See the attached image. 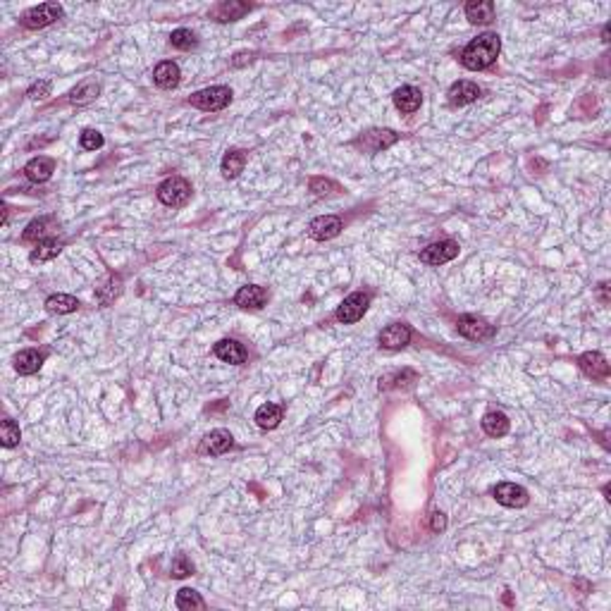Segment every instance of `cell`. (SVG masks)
Here are the masks:
<instances>
[{
	"label": "cell",
	"instance_id": "cell-32",
	"mask_svg": "<svg viewBox=\"0 0 611 611\" xmlns=\"http://www.w3.org/2000/svg\"><path fill=\"white\" fill-rule=\"evenodd\" d=\"M170 43H172V48H177V51H191V48H196V33L191 29H174L170 33Z\"/></svg>",
	"mask_w": 611,
	"mask_h": 611
},
{
	"label": "cell",
	"instance_id": "cell-22",
	"mask_svg": "<svg viewBox=\"0 0 611 611\" xmlns=\"http://www.w3.org/2000/svg\"><path fill=\"white\" fill-rule=\"evenodd\" d=\"M466 17L471 24H489L494 19V3L492 0H471L466 5Z\"/></svg>",
	"mask_w": 611,
	"mask_h": 611
},
{
	"label": "cell",
	"instance_id": "cell-18",
	"mask_svg": "<svg viewBox=\"0 0 611 611\" xmlns=\"http://www.w3.org/2000/svg\"><path fill=\"white\" fill-rule=\"evenodd\" d=\"M392 98H394V105H397L401 112H406V115L415 112L423 103V93L420 89H415V86H401V89L394 91Z\"/></svg>",
	"mask_w": 611,
	"mask_h": 611
},
{
	"label": "cell",
	"instance_id": "cell-21",
	"mask_svg": "<svg viewBox=\"0 0 611 611\" xmlns=\"http://www.w3.org/2000/svg\"><path fill=\"white\" fill-rule=\"evenodd\" d=\"M46 356L38 351V349H24L15 356V371L19 375H33L38 373V368L43 366Z\"/></svg>",
	"mask_w": 611,
	"mask_h": 611
},
{
	"label": "cell",
	"instance_id": "cell-38",
	"mask_svg": "<svg viewBox=\"0 0 611 611\" xmlns=\"http://www.w3.org/2000/svg\"><path fill=\"white\" fill-rule=\"evenodd\" d=\"M430 528H432V533H440V530L447 528V519L442 511H435L432 514V521H430Z\"/></svg>",
	"mask_w": 611,
	"mask_h": 611
},
{
	"label": "cell",
	"instance_id": "cell-27",
	"mask_svg": "<svg viewBox=\"0 0 611 611\" xmlns=\"http://www.w3.org/2000/svg\"><path fill=\"white\" fill-rule=\"evenodd\" d=\"M63 251V241L60 239H41L36 244V248L31 251V263H43V260L55 258L58 253Z\"/></svg>",
	"mask_w": 611,
	"mask_h": 611
},
{
	"label": "cell",
	"instance_id": "cell-3",
	"mask_svg": "<svg viewBox=\"0 0 611 611\" xmlns=\"http://www.w3.org/2000/svg\"><path fill=\"white\" fill-rule=\"evenodd\" d=\"M158 198L160 203L179 208L191 198V184L182 177H167L163 184L158 186Z\"/></svg>",
	"mask_w": 611,
	"mask_h": 611
},
{
	"label": "cell",
	"instance_id": "cell-26",
	"mask_svg": "<svg viewBox=\"0 0 611 611\" xmlns=\"http://www.w3.org/2000/svg\"><path fill=\"white\" fill-rule=\"evenodd\" d=\"M244 165H246V153L234 149V151H227L225 158H223V174L227 179H237L241 172H244Z\"/></svg>",
	"mask_w": 611,
	"mask_h": 611
},
{
	"label": "cell",
	"instance_id": "cell-34",
	"mask_svg": "<svg viewBox=\"0 0 611 611\" xmlns=\"http://www.w3.org/2000/svg\"><path fill=\"white\" fill-rule=\"evenodd\" d=\"M311 191L315 196H332V193L339 191V184H334L332 179H325V177H313L311 179Z\"/></svg>",
	"mask_w": 611,
	"mask_h": 611
},
{
	"label": "cell",
	"instance_id": "cell-39",
	"mask_svg": "<svg viewBox=\"0 0 611 611\" xmlns=\"http://www.w3.org/2000/svg\"><path fill=\"white\" fill-rule=\"evenodd\" d=\"M408 375H415V373H411V371H404L401 375H394V380H404V378H408ZM392 378H385V380H380V389H389V387H397V385H401V382H389Z\"/></svg>",
	"mask_w": 611,
	"mask_h": 611
},
{
	"label": "cell",
	"instance_id": "cell-23",
	"mask_svg": "<svg viewBox=\"0 0 611 611\" xmlns=\"http://www.w3.org/2000/svg\"><path fill=\"white\" fill-rule=\"evenodd\" d=\"M482 430L489 437H504L509 432V418L501 411H489L482 415Z\"/></svg>",
	"mask_w": 611,
	"mask_h": 611
},
{
	"label": "cell",
	"instance_id": "cell-28",
	"mask_svg": "<svg viewBox=\"0 0 611 611\" xmlns=\"http://www.w3.org/2000/svg\"><path fill=\"white\" fill-rule=\"evenodd\" d=\"M282 420V406L277 404H263L256 411V423L263 430H275Z\"/></svg>",
	"mask_w": 611,
	"mask_h": 611
},
{
	"label": "cell",
	"instance_id": "cell-35",
	"mask_svg": "<svg viewBox=\"0 0 611 611\" xmlns=\"http://www.w3.org/2000/svg\"><path fill=\"white\" fill-rule=\"evenodd\" d=\"M170 573H172V578H186V575L193 573V563L186 559L184 554H177V556L172 559Z\"/></svg>",
	"mask_w": 611,
	"mask_h": 611
},
{
	"label": "cell",
	"instance_id": "cell-19",
	"mask_svg": "<svg viewBox=\"0 0 611 611\" xmlns=\"http://www.w3.org/2000/svg\"><path fill=\"white\" fill-rule=\"evenodd\" d=\"M267 301V292L258 285H246L234 294V304L241 308H263Z\"/></svg>",
	"mask_w": 611,
	"mask_h": 611
},
{
	"label": "cell",
	"instance_id": "cell-33",
	"mask_svg": "<svg viewBox=\"0 0 611 611\" xmlns=\"http://www.w3.org/2000/svg\"><path fill=\"white\" fill-rule=\"evenodd\" d=\"M51 223H53L51 218H38V220H33V223H29V227H26V230H24L22 239H24V241H38V239H46V232H48Z\"/></svg>",
	"mask_w": 611,
	"mask_h": 611
},
{
	"label": "cell",
	"instance_id": "cell-16",
	"mask_svg": "<svg viewBox=\"0 0 611 611\" xmlns=\"http://www.w3.org/2000/svg\"><path fill=\"white\" fill-rule=\"evenodd\" d=\"M53 170H55V160L46 158V156H38V158H31L29 163L24 165V174L26 179H31V182L36 184H43L51 179Z\"/></svg>",
	"mask_w": 611,
	"mask_h": 611
},
{
	"label": "cell",
	"instance_id": "cell-14",
	"mask_svg": "<svg viewBox=\"0 0 611 611\" xmlns=\"http://www.w3.org/2000/svg\"><path fill=\"white\" fill-rule=\"evenodd\" d=\"M213 351L223 363H232V366H241L248 358L244 344H239L237 339H220Z\"/></svg>",
	"mask_w": 611,
	"mask_h": 611
},
{
	"label": "cell",
	"instance_id": "cell-17",
	"mask_svg": "<svg viewBox=\"0 0 611 611\" xmlns=\"http://www.w3.org/2000/svg\"><path fill=\"white\" fill-rule=\"evenodd\" d=\"M447 96H449V103L452 105H468V103H473V100L480 98V86L461 79V82L452 84V89H449Z\"/></svg>",
	"mask_w": 611,
	"mask_h": 611
},
{
	"label": "cell",
	"instance_id": "cell-31",
	"mask_svg": "<svg viewBox=\"0 0 611 611\" xmlns=\"http://www.w3.org/2000/svg\"><path fill=\"white\" fill-rule=\"evenodd\" d=\"M22 440V432H19V425L12 418H5L0 423V442H3L5 449H12L19 445Z\"/></svg>",
	"mask_w": 611,
	"mask_h": 611
},
{
	"label": "cell",
	"instance_id": "cell-29",
	"mask_svg": "<svg viewBox=\"0 0 611 611\" xmlns=\"http://www.w3.org/2000/svg\"><path fill=\"white\" fill-rule=\"evenodd\" d=\"M119 292H122V280H119V275H107V280L98 287V301L103 306L112 304V301L119 297Z\"/></svg>",
	"mask_w": 611,
	"mask_h": 611
},
{
	"label": "cell",
	"instance_id": "cell-20",
	"mask_svg": "<svg viewBox=\"0 0 611 611\" xmlns=\"http://www.w3.org/2000/svg\"><path fill=\"white\" fill-rule=\"evenodd\" d=\"M179 77H182L179 65L172 63V60H165V63H160L156 70H153V82H156V86H160V89H174V86L179 84Z\"/></svg>",
	"mask_w": 611,
	"mask_h": 611
},
{
	"label": "cell",
	"instance_id": "cell-6",
	"mask_svg": "<svg viewBox=\"0 0 611 611\" xmlns=\"http://www.w3.org/2000/svg\"><path fill=\"white\" fill-rule=\"evenodd\" d=\"M368 304H371V294L366 292H354L341 301V306L337 308V320L344 322V325H354L363 318V313L368 311Z\"/></svg>",
	"mask_w": 611,
	"mask_h": 611
},
{
	"label": "cell",
	"instance_id": "cell-9",
	"mask_svg": "<svg viewBox=\"0 0 611 611\" xmlns=\"http://www.w3.org/2000/svg\"><path fill=\"white\" fill-rule=\"evenodd\" d=\"M492 496L501 506H509V509H523L530 501L528 489L516 485V482H499V485L492 489Z\"/></svg>",
	"mask_w": 611,
	"mask_h": 611
},
{
	"label": "cell",
	"instance_id": "cell-25",
	"mask_svg": "<svg viewBox=\"0 0 611 611\" xmlns=\"http://www.w3.org/2000/svg\"><path fill=\"white\" fill-rule=\"evenodd\" d=\"M79 308V301L70 294H53V297L46 299V311L53 313V315H67V313H75Z\"/></svg>",
	"mask_w": 611,
	"mask_h": 611
},
{
	"label": "cell",
	"instance_id": "cell-13",
	"mask_svg": "<svg viewBox=\"0 0 611 611\" xmlns=\"http://www.w3.org/2000/svg\"><path fill=\"white\" fill-rule=\"evenodd\" d=\"M580 371L593 380H607L609 378V363L600 351H588L578 358Z\"/></svg>",
	"mask_w": 611,
	"mask_h": 611
},
{
	"label": "cell",
	"instance_id": "cell-4",
	"mask_svg": "<svg viewBox=\"0 0 611 611\" xmlns=\"http://www.w3.org/2000/svg\"><path fill=\"white\" fill-rule=\"evenodd\" d=\"M397 141H399V134L394 129H368V132L361 134L354 144L358 146L363 153H371L373 156V153H380V151L389 149V146H394Z\"/></svg>",
	"mask_w": 611,
	"mask_h": 611
},
{
	"label": "cell",
	"instance_id": "cell-7",
	"mask_svg": "<svg viewBox=\"0 0 611 611\" xmlns=\"http://www.w3.org/2000/svg\"><path fill=\"white\" fill-rule=\"evenodd\" d=\"M459 244L454 239H442V241H435V244L425 246L420 251V260L427 265H445L449 260H454L459 256Z\"/></svg>",
	"mask_w": 611,
	"mask_h": 611
},
{
	"label": "cell",
	"instance_id": "cell-11",
	"mask_svg": "<svg viewBox=\"0 0 611 611\" xmlns=\"http://www.w3.org/2000/svg\"><path fill=\"white\" fill-rule=\"evenodd\" d=\"M234 445V437L230 435V430H211L203 440H201V454L208 456H223L225 452H230Z\"/></svg>",
	"mask_w": 611,
	"mask_h": 611
},
{
	"label": "cell",
	"instance_id": "cell-5",
	"mask_svg": "<svg viewBox=\"0 0 611 611\" xmlns=\"http://www.w3.org/2000/svg\"><path fill=\"white\" fill-rule=\"evenodd\" d=\"M63 5L58 3H43V5H36V8L26 10L24 17H22V24L26 29H43V26H51L53 22H58L63 17Z\"/></svg>",
	"mask_w": 611,
	"mask_h": 611
},
{
	"label": "cell",
	"instance_id": "cell-24",
	"mask_svg": "<svg viewBox=\"0 0 611 611\" xmlns=\"http://www.w3.org/2000/svg\"><path fill=\"white\" fill-rule=\"evenodd\" d=\"M100 96V84L93 82V79H89V82H82L77 86V89H72L70 93V103L72 105H89L93 103Z\"/></svg>",
	"mask_w": 611,
	"mask_h": 611
},
{
	"label": "cell",
	"instance_id": "cell-40",
	"mask_svg": "<svg viewBox=\"0 0 611 611\" xmlns=\"http://www.w3.org/2000/svg\"><path fill=\"white\" fill-rule=\"evenodd\" d=\"M607 289H609V285H607V282H602V285H600V299H602V304H609V294H607Z\"/></svg>",
	"mask_w": 611,
	"mask_h": 611
},
{
	"label": "cell",
	"instance_id": "cell-36",
	"mask_svg": "<svg viewBox=\"0 0 611 611\" xmlns=\"http://www.w3.org/2000/svg\"><path fill=\"white\" fill-rule=\"evenodd\" d=\"M79 146L84 151H98L103 146V134L96 129H84L82 137H79Z\"/></svg>",
	"mask_w": 611,
	"mask_h": 611
},
{
	"label": "cell",
	"instance_id": "cell-2",
	"mask_svg": "<svg viewBox=\"0 0 611 611\" xmlns=\"http://www.w3.org/2000/svg\"><path fill=\"white\" fill-rule=\"evenodd\" d=\"M230 100H232V89H227V86H208V89L193 93L189 103L203 112H218L225 110L230 105Z\"/></svg>",
	"mask_w": 611,
	"mask_h": 611
},
{
	"label": "cell",
	"instance_id": "cell-15",
	"mask_svg": "<svg viewBox=\"0 0 611 611\" xmlns=\"http://www.w3.org/2000/svg\"><path fill=\"white\" fill-rule=\"evenodd\" d=\"M251 5L248 3H239V0H227V3H220L215 5L211 10V17L218 19V22H237L244 15H248Z\"/></svg>",
	"mask_w": 611,
	"mask_h": 611
},
{
	"label": "cell",
	"instance_id": "cell-8",
	"mask_svg": "<svg viewBox=\"0 0 611 611\" xmlns=\"http://www.w3.org/2000/svg\"><path fill=\"white\" fill-rule=\"evenodd\" d=\"M456 327H459V334L471 341H485L494 337V325H489L485 318H478V315H461L456 320Z\"/></svg>",
	"mask_w": 611,
	"mask_h": 611
},
{
	"label": "cell",
	"instance_id": "cell-12",
	"mask_svg": "<svg viewBox=\"0 0 611 611\" xmlns=\"http://www.w3.org/2000/svg\"><path fill=\"white\" fill-rule=\"evenodd\" d=\"M339 232H341V220L337 215H322V218L311 220V225H308V234L315 241H330Z\"/></svg>",
	"mask_w": 611,
	"mask_h": 611
},
{
	"label": "cell",
	"instance_id": "cell-10",
	"mask_svg": "<svg viewBox=\"0 0 611 611\" xmlns=\"http://www.w3.org/2000/svg\"><path fill=\"white\" fill-rule=\"evenodd\" d=\"M411 327L406 322H392L387 325L380 334V346L389 349V351H397V349H404L408 341H411Z\"/></svg>",
	"mask_w": 611,
	"mask_h": 611
},
{
	"label": "cell",
	"instance_id": "cell-30",
	"mask_svg": "<svg viewBox=\"0 0 611 611\" xmlns=\"http://www.w3.org/2000/svg\"><path fill=\"white\" fill-rule=\"evenodd\" d=\"M174 604H177V609L182 611H191V609H206V602L203 597H201L196 590L191 588H182L177 593V600H174Z\"/></svg>",
	"mask_w": 611,
	"mask_h": 611
},
{
	"label": "cell",
	"instance_id": "cell-37",
	"mask_svg": "<svg viewBox=\"0 0 611 611\" xmlns=\"http://www.w3.org/2000/svg\"><path fill=\"white\" fill-rule=\"evenodd\" d=\"M51 89H53V86H51L48 79H41V82L31 84V89L26 91V96H29L31 100H43L51 93Z\"/></svg>",
	"mask_w": 611,
	"mask_h": 611
},
{
	"label": "cell",
	"instance_id": "cell-1",
	"mask_svg": "<svg viewBox=\"0 0 611 611\" xmlns=\"http://www.w3.org/2000/svg\"><path fill=\"white\" fill-rule=\"evenodd\" d=\"M499 51H501V41H499L496 33H492V31L480 33L478 38H473V41L463 48L461 63L466 70H473V72L487 70V67L499 58Z\"/></svg>",
	"mask_w": 611,
	"mask_h": 611
}]
</instances>
